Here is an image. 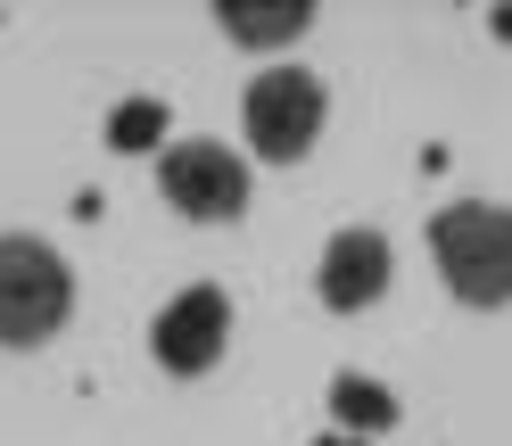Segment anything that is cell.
Returning <instances> with one entry per match:
<instances>
[{
    "instance_id": "ba28073f",
    "label": "cell",
    "mask_w": 512,
    "mask_h": 446,
    "mask_svg": "<svg viewBox=\"0 0 512 446\" xmlns=\"http://www.w3.org/2000/svg\"><path fill=\"white\" fill-rule=\"evenodd\" d=\"M331 413L347 422V438H372V430L397 422V397L380 389V380H364V372H339L331 380Z\"/></svg>"
},
{
    "instance_id": "277c9868",
    "label": "cell",
    "mask_w": 512,
    "mask_h": 446,
    "mask_svg": "<svg viewBox=\"0 0 512 446\" xmlns=\"http://www.w3.org/2000/svg\"><path fill=\"white\" fill-rule=\"evenodd\" d=\"M157 199L190 223H232L248 207V157L223 141H166L157 149Z\"/></svg>"
},
{
    "instance_id": "3957f363",
    "label": "cell",
    "mask_w": 512,
    "mask_h": 446,
    "mask_svg": "<svg viewBox=\"0 0 512 446\" xmlns=\"http://www.w3.org/2000/svg\"><path fill=\"white\" fill-rule=\"evenodd\" d=\"M323 116H331V91H323V75H306V67H265L240 91L248 149L273 157V166H298V157L314 149V133H323Z\"/></svg>"
},
{
    "instance_id": "30bf717a",
    "label": "cell",
    "mask_w": 512,
    "mask_h": 446,
    "mask_svg": "<svg viewBox=\"0 0 512 446\" xmlns=\"http://www.w3.org/2000/svg\"><path fill=\"white\" fill-rule=\"evenodd\" d=\"M314 446H372V438H347V430H331V438H314Z\"/></svg>"
},
{
    "instance_id": "6da1fadb",
    "label": "cell",
    "mask_w": 512,
    "mask_h": 446,
    "mask_svg": "<svg viewBox=\"0 0 512 446\" xmlns=\"http://www.w3.org/2000/svg\"><path fill=\"white\" fill-rule=\"evenodd\" d=\"M430 265L463 306H512V207H488V199L438 207Z\"/></svg>"
},
{
    "instance_id": "8992f818",
    "label": "cell",
    "mask_w": 512,
    "mask_h": 446,
    "mask_svg": "<svg viewBox=\"0 0 512 446\" xmlns=\"http://www.w3.org/2000/svg\"><path fill=\"white\" fill-rule=\"evenodd\" d=\"M389 232H372V223H347V232H331L323 248V273H314V290H323L331 314H364L380 290H389Z\"/></svg>"
},
{
    "instance_id": "7a4b0ae2",
    "label": "cell",
    "mask_w": 512,
    "mask_h": 446,
    "mask_svg": "<svg viewBox=\"0 0 512 446\" xmlns=\"http://www.w3.org/2000/svg\"><path fill=\"white\" fill-rule=\"evenodd\" d=\"M75 314V273L50 240L0 232V347H42Z\"/></svg>"
},
{
    "instance_id": "52a82bcc",
    "label": "cell",
    "mask_w": 512,
    "mask_h": 446,
    "mask_svg": "<svg viewBox=\"0 0 512 446\" xmlns=\"http://www.w3.org/2000/svg\"><path fill=\"white\" fill-rule=\"evenodd\" d=\"M215 25L232 42H248V50H281V42H298L314 25V9H306V0H273V9H265V0H215Z\"/></svg>"
},
{
    "instance_id": "9c48e42d",
    "label": "cell",
    "mask_w": 512,
    "mask_h": 446,
    "mask_svg": "<svg viewBox=\"0 0 512 446\" xmlns=\"http://www.w3.org/2000/svg\"><path fill=\"white\" fill-rule=\"evenodd\" d=\"M157 141H166V108H157V100H124L108 116V149L133 157V149H157Z\"/></svg>"
},
{
    "instance_id": "5b68a950",
    "label": "cell",
    "mask_w": 512,
    "mask_h": 446,
    "mask_svg": "<svg viewBox=\"0 0 512 446\" xmlns=\"http://www.w3.org/2000/svg\"><path fill=\"white\" fill-rule=\"evenodd\" d=\"M223 339H232V298H223L215 281H190L182 298L157 306V323H149V356L166 364L174 380H199V372H215Z\"/></svg>"
}]
</instances>
